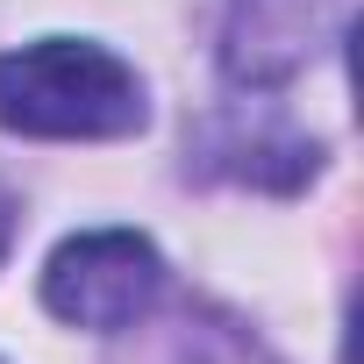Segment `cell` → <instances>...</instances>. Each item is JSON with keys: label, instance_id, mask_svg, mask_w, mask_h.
Segmentation results:
<instances>
[{"label": "cell", "instance_id": "1", "mask_svg": "<svg viewBox=\"0 0 364 364\" xmlns=\"http://www.w3.org/2000/svg\"><path fill=\"white\" fill-rule=\"evenodd\" d=\"M150 122L129 58L86 36H36L0 58V129L36 143H114Z\"/></svg>", "mask_w": 364, "mask_h": 364}, {"label": "cell", "instance_id": "2", "mask_svg": "<svg viewBox=\"0 0 364 364\" xmlns=\"http://www.w3.org/2000/svg\"><path fill=\"white\" fill-rule=\"evenodd\" d=\"M164 300V257L136 229H79L43 264V307L72 328H136Z\"/></svg>", "mask_w": 364, "mask_h": 364}, {"label": "cell", "instance_id": "3", "mask_svg": "<svg viewBox=\"0 0 364 364\" xmlns=\"http://www.w3.org/2000/svg\"><path fill=\"white\" fill-rule=\"evenodd\" d=\"M343 29H350V0H229V15H222V79L236 93H279Z\"/></svg>", "mask_w": 364, "mask_h": 364}, {"label": "cell", "instance_id": "4", "mask_svg": "<svg viewBox=\"0 0 364 364\" xmlns=\"http://www.w3.org/2000/svg\"><path fill=\"white\" fill-rule=\"evenodd\" d=\"M272 157H279L293 178H314V164H321V150H314L307 136H293V129H279V122H250V114L208 122V136H200V164L222 171V178H257V186H279Z\"/></svg>", "mask_w": 364, "mask_h": 364}, {"label": "cell", "instance_id": "5", "mask_svg": "<svg viewBox=\"0 0 364 364\" xmlns=\"http://www.w3.org/2000/svg\"><path fill=\"white\" fill-rule=\"evenodd\" d=\"M8 243H15V200L0 193V257H8Z\"/></svg>", "mask_w": 364, "mask_h": 364}]
</instances>
